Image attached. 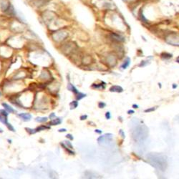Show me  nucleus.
I'll return each mask as SVG.
<instances>
[{
  "instance_id": "4be33fe9",
  "label": "nucleus",
  "mask_w": 179,
  "mask_h": 179,
  "mask_svg": "<svg viewBox=\"0 0 179 179\" xmlns=\"http://www.w3.org/2000/svg\"><path fill=\"white\" fill-rule=\"evenodd\" d=\"M119 133H120V134H121V136H122L123 138H126V135H125V133H124V132H123V130H119Z\"/></svg>"
},
{
  "instance_id": "4468645a",
  "label": "nucleus",
  "mask_w": 179,
  "mask_h": 179,
  "mask_svg": "<svg viewBox=\"0 0 179 179\" xmlns=\"http://www.w3.org/2000/svg\"><path fill=\"white\" fill-rule=\"evenodd\" d=\"M46 129H50V127L45 126H41L39 127H37V128L35 129V130H36V133H37V132L42 131V130H45Z\"/></svg>"
},
{
  "instance_id": "9d476101",
  "label": "nucleus",
  "mask_w": 179,
  "mask_h": 179,
  "mask_svg": "<svg viewBox=\"0 0 179 179\" xmlns=\"http://www.w3.org/2000/svg\"><path fill=\"white\" fill-rule=\"evenodd\" d=\"M67 89H68L69 90H70V91L73 92L75 94H77L78 93L77 90L76 89L75 87L73 85L71 84V83H69V84L67 85Z\"/></svg>"
},
{
  "instance_id": "cd10ccee",
  "label": "nucleus",
  "mask_w": 179,
  "mask_h": 179,
  "mask_svg": "<svg viewBox=\"0 0 179 179\" xmlns=\"http://www.w3.org/2000/svg\"><path fill=\"white\" fill-rule=\"evenodd\" d=\"M55 117H56V116H55V113H52L50 115V119H53V118H55Z\"/></svg>"
},
{
  "instance_id": "1a4fd4ad",
  "label": "nucleus",
  "mask_w": 179,
  "mask_h": 179,
  "mask_svg": "<svg viewBox=\"0 0 179 179\" xmlns=\"http://www.w3.org/2000/svg\"><path fill=\"white\" fill-rule=\"evenodd\" d=\"M8 116H5L4 115L0 114V122L2 123L3 124L6 125L8 123Z\"/></svg>"
},
{
  "instance_id": "aec40b11",
  "label": "nucleus",
  "mask_w": 179,
  "mask_h": 179,
  "mask_svg": "<svg viewBox=\"0 0 179 179\" xmlns=\"http://www.w3.org/2000/svg\"><path fill=\"white\" fill-rule=\"evenodd\" d=\"M156 107H151V108L147 109V110H145V113H150V112H153V111L156 110Z\"/></svg>"
},
{
  "instance_id": "2f4dec72",
  "label": "nucleus",
  "mask_w": 179,
  "mask_h": 179,
  "mask_svg": "<svg viewBox=\"0 0 179 179\" xmlns=\"http://www.w3.org/2000/svg\"><path fill=\"white\" fill-rule=\"evenodd\" d=\"M3 132H4V130H2V128H0V133H2Z\"/></svg>"
},
{
  "instance_id": "5701e85b",
  "label": "nucleus",
  "mask_w": 179,
  "mask_h": 179,
  "mask_svg": "<svg viewBox=\"0 0 179 179\" xmlns=\"http://www.w3.org/2000/svg\"><path fill=\"white\" fill-rule=\"evenodd\" d=\"M105 118H107V120L110 119L111 115H110V112H107V113H105Z\"/></svg>"
},
{
  "instance_id": "7c9ffc66",
  "label": "nucleus",
  "mask_w": 179,
  "mask_h": 179,
  "mask_svg": "<svg viewBox=\"0 0 179 179\" xmlns=\"http://www.w3.org/2000/svg\"><path fill=\"white\" fill-rule=\"evenodd\" d=\"M177 87H178V85H177L176 84H173V89H175V88H176Z\"/></svg>"
},
{
  "instance_id": "bb28decb",
  "label": "nucleus",
  "mask_w": 179,
  "mask_h": 179,
  "mask_svg": "<svg viewBox=\"0 0 179 179\" xmlns=\"http://www.w3.org/2000/svg\"><path fill=\"white\" fill-rule=\"evenodd\" d=\"M95 133H99V134H101L102 133V130H98V129H97V130H95Z\"/></svg>"
},
{
  "instance_id": "9b49d317",
  "label": "nucleus",
  "mask_w": 179,
  "mask_h": 179,
  "mask_svg": "<svg viewBox=\"0 0 179 179\" xmlns=\"http://www.w3.org/2000/svg\"><path fill=\"white\" fill-rule=\"evenodd\" d=\"M161 58L163 59V60H168V59H171L172 57V55L171 54H169V53H163L161 55Z\"/></svg>"
},
{
  "instance_id": "0eeeda50",
  "label": "nucleus",
  "mask_w": 179,
  "mask_h": 179,
  "mask_svg": "<svg viewBox=\"0 0 179 179\" xmlns=\"http://www.w3.org/2000/svg\"><path fill=\"white\" fill-rule=\"evenodd\" d=\"M61 123H62V120L60 119V118H55V119L53 120V121H50L49 123V125L50 126H58V125H60Z\"/></svg>"
},
{
  "instance_id": "a878e982",
  "label": "nucleus",
  "mask_w": 179,
  "mask_h": 179,
  "mask_svg": "<svg viewBox=\"0 0 179 179\" xmlns=\"http://www.w3.org/2000/svg\"><path fill=\"white\" fill-rule=\"evenodd\" d=\"M58 131L60 132V133H61V132H62V133H63V132H66V131H67V130H66L65 128H62V129L59 130Z\"/></svg>"
},
{
  "instance_id": "a211bd4d",
  "label": "nucleus",
  "mask_w": 179,
  "mask_h": 179,
  "mask_svg": "<svg viewBox=\"0 0 179 179\" xmlns=\"http://www.w3.org/2000/svg\"><path fill=\"white\" fill-rule=\"evenodd\" d=\"M105 106H106V104L103 102H100L98 103V107H100V108H104Z\"/></svg>"
},
{
  "instance_id": "b1692460",
  "label": "nucleus",
  "mask_w": 179,
  "mask_h": 179,
  "mask_svg": "<svg viewBox=\"0 0 179 179\" xmlns=\"http://www.w3.org/2000/svg\"><path fill=\"white\" fill-rule=\"evenodd\" d=\"M87 118H88V115H83L80 116L81 121H84V120H86Z\"/></svg>"
},
{
  "instance_id": "7ed1b4c3",
  "label": "nucleus",
  "mask_w": 179,
  "mask_h": 179,
  "mask_svg": "<svg viewBox=\"0 0 179 179\" xmlns=\"http://www.w3.org/2000/svg\"><path fill=\"white\" fill-rule=\"evenodd\" d=\"M19 118H20L25 122H29L32 119V115L27 113H20L17 115Z\"/></svg>"
},
{
  "instance_id": "6e6552de",
  "label": "nucleus",
  "mask_w": 179,
  "mask_h": 179,
  "mask_svg": "<svg viewBox=\"0 0 179 179\" xmlns=\"http://www.w3.org/2000/svg\"><path fill=\"white\" fill-rule=\"evenodd\" d=\"M130 59L129 57H127L126 60H125V62H123V65H121V68L124 69L128 68V67L130 65Z\"/></svg>"
},
{
  "instance_id": "c9c22d12",
  "label": "nucleus",
  "mask_w": 179,
  "mask_h": 179,
  "mask_svg": "<svg viewBox=\"0 0 179 179\" xmlns=\"http://www.w3.org/2000/svg\"><path fill=\"white\" fill-rule=\"evenodd\" d=\"M123 1H124V0H123Z\"/></svg>"
},
{
  "instance_id": "20e7f679",
  "label": "nucleus",
  "mask_w": 179,
  "mask_h": 179,
  "mask_svg": "<svg viewBox=\"0 0 179 179\" xmlns=\"http://www.w3.org/2000/svg\"><path fill=\"white\" fill-rule=\"evenodd\" d=\"M1 105H2L3 107H4V110L7 113H16V110H15L11 105L6 103V102H2V103H1Z\"/></svg>"
},
{
  "instance_id": "f704fd0d",
  "label": "nucleus",
  "mask_w": 179,
  "mask_h": 179,
  "mask_svg": "<svg viewBox=\"0 0 179 179\" xmlns=\"http://www.w3.org/2000/svg\"><path fill=\"white\" fill-rule=\"evenodd\" d=\"M1 95H2V93H1V92L0 91V97H1Z\"/></svg>"
},
{
  "instance_id": "f03ea898",
  "label": "nucleus",
  "mask_w": 179,
  "mask_h": 179,
  "mask_svg": "<svg viewBox=\"0 0 179 179\" xmlns=\"http://www.w3.org/2000/svg\"><path fill=\"white\" fill-rule=\"evenodd\" d=\"M10 0H0V11L4 14L11 5Z\"/></svg>"
},
{
  "instance_id": "393cba45",
  "label": "nucleus",
  "mask_w": 179,
  "mask_h": 179,
  "mask_svg": "<svg viewBox=\"0 0 179 179\" xmlns=\"http://www.w3.org/2000/svg\"><path fill=\"white\" fill-rule=\"evenodd\" d=\"M66 138H69V140H72L74 139V138H73V137H72V135H71V134H67V135H66Z\"/></svg>"
},
{
  "instance_id": "c85d7f7f",
  "label": "nucleus",
  "mask_w": 179,
  "mask_h": 179,
  "mask_svg": "<svg viewBox=\"0 0 179 179\" xmlns=\"http://www.w3.org/2000/svg\"><path fill=\"white\" fill-rule=\"evenodd\" d=\"M134 110H128V114H133V113H134Z\"/></svg>"
},
{
  "instance_id": "2eb2a0df",
  "label": "nucleus",
  "mask_w": 179,
  "mask_h": 179,
  "mask_svg": "<svg viewBox=\"0 0 179 179\" xmlns=\"http://www.w3.org/2000/svg\"><path fill=\"white\" fill-rule=\"evenodd\" d=\"M5 126H6L7 128V129L9 130H10V131H12V132L16 131V130H15V128H14V127L12 126V125L11 123H9L8 122L6 125H5Z\"/></svg>"
},
{
  "instance_id": "423d86ee",
  "label": "nucleus",
  "mask_w": 179,
  "mask_h": 179,
  "mask_svg": "<svg viewBox=\"0 0 179 179\" xmlns=\"http://www.w3.org/2000/svg\"><path fill=\"white\" fill-rule=\"evenodd\" d=\"M111 38H112L113 40L117 41V42H123V41H124V38H123V37H121V36L119 35V34H115V33H113V34H111Z\"/></svg>"
},
{
  "instance_id": "ddd939ff",
  "label": "nucleus",
  "mask_w": 179,
  "mask_h": 179,
  "mask_svg": "<svg viewBox=\"0 0 179 179\" xmlns=\"http://www.w3.org/2000/svg\"><path fill=\"white\" fill-rule=\"evenodd\" d=\"M78 106V102L75 100V101H72V102H70L69 104V107H70V110H73V109H75Z\"/></svg>"
},
{
  "instance_id": "473e14b6",
  "label": "nucleus",
  "mask_w": 179,
  "mask_h": 179,
  "mask_svg": "<svg viewBox=\"0 0 179 179\" xmlns=\"http://www.w3.org/2000/svg\"><path fill=\"white\" fill-rule=\"evenodd\" d=\"M1 67H2V65H1V61H0V69H1Z\"/></svg>"
},
{
  "instance_id": "dca6fc26",
  "label": "nucleus",
  "mask_w": 179,
  "mask_h": 179,
  "mask_svg": "<svg viewBox=\"0 0 179 179\" xmlns=\"http://www.w3.org/2000/svg\"><path fill=\"white\" fill-rule=\"evenodd\" d=\"M77 95L76 96V98H77V100H81V99H83V98H85V97L86 96L85 94H83V93H77Z\"/></svg>"
},
{
  "instance_id": "c756f323",
  "label": "nucleus",
  "mask_w": 179,
  "mask_h": 179,
  "mask_svg": "<svg viewBox=\"0 0 179 179\" xmlns=\"http://www.w3.org/2000/svg\"><path fill=\"white\" fill-rule=\"evenodd\" d=\"M133 108H138V105H135V104H133Z\"/></svg>"
},
{
  "instance_id": "6ab92c4d",
  "label": "nucleus",
  "mask_w": 179,
  "mask_h": 179,
  "mask_svg": "<svg viewBox=\"0 0 179 179\" xmlns=\"http://www.w3.org/2000/svg\"><path fill=\"white\" fill-rule=\"evenodd\" d=\"M92 87H93V88H105V87H102V84H100V85H95V84H93V85H92Z\"/></svg>"
},
{
  "instance_id": "72a5a7b5",
  "label": "nucleus",
  "mask_w": 179,
  "mask_h": 179,
  "mask_svg": "<svg viewBox=\"0 0 179 179\" xmlns=\"http://www.w3.org/2000/svg\"><path fill=\"white\" fill-rule=\"evenodd\" d=\"M8 142H9V143H11V142H12V140H8Z\"/></svg>"
},
{
  "instance_id": "412c9836",
  "label": "nucleus",
  "mask_w": 179,
  "mask_h": 179,
  "mask_svg": "<svg viewBox=\"0 0 179 179\" xmlns=\"http://www.w3.org/2000/svg\"><path fill=\"white\" fill-rule=\"evenodd\" d=\"M65 144H66V145H67V148H69L70 149H72V144H71V142H69V141H65Z\"/></svg>"
},
{
  "instance_id": "39448f33",
  "label": "nucleus",
  "mask_w": 179,
  "mask_h": 179,
  "mask_svg": "<svg viewBox=\"0 0 179 179\" xmlns=\"http://www.w3.org/2000/svg\"><path fill=\"white\" fill-rule=\"evenodd\" d=\"M110 91L112 93H122L123 89L122 87L118 85H113L110 88Z\"/></svg>"
},
{
  "instance_id": "f8f14e48",
  "label": "nucleus",
  "mask_w": 179,
  "mask_h": 179,
  "mask_svg": "<svg viewBox=\"0 0 179 179\" xmlns=\"http://www.w3.org/2000/svg\"><path fill=\"white\" fill-rule=\"evenodd\" d=\"M35 121H37V123H45L47 121V117H37L36 118Z\"/></svg>"
},
{
  "instance_id": "f257e3e1",
  "label": "nucleus",
  "mask_w": 179,
  "mask_h": 179,
  "mask_svg": "<svg viewBox=\"0 0 179 179\" xmlns=\"http://www.w3.org/2000/svg\"><path fill=\"white\" fill-rule=\"evenodd\" d=\"M12 54V50L10 46H8L7 45H0V57L8 58Z\"/></svg>"
},
{
  "instance_id": "f3484780",
  "label": "nucleus",
  "mask_w": 179,
  "mask_h": 179,
  "mask_svg": "<svg viewBox=\"0 0 179 179\" xmlns=\"http://www.w3.org/2000/svg\"><path fill=\"white\" fill-rule=\"evenodd\" d=\"M25 130H27V133H29V135H32V134H34V133H36V130L35 129H32V128H25Z\"/></svg>"
}]
</instances>
